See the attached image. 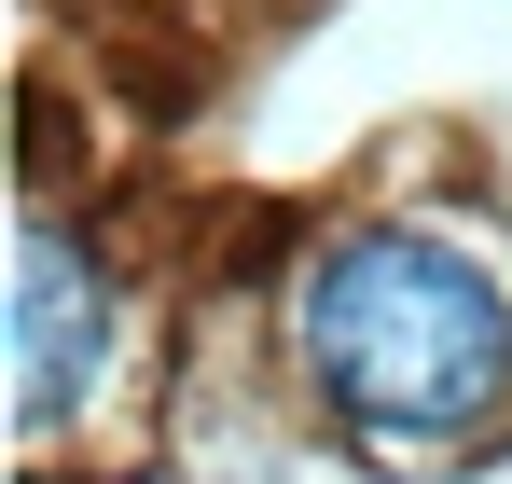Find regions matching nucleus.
Masks as SVG:
<instances>
[{
	"label": "nucleus",
	"mask_w": 512,
	"mask_h": 484,
	"mask_svg": "<svg viewBox=\"0 0 512 484\" xmlns=\"http://www.w3.org/2000/svg\"><path fill=\"white\" fill-rule=\"evenodd\" d=\"M291 360L374 457H471L512 415V291L429 222H346L291 277Z\"/></svg>",
	"instance_id": "f257e3e1"
},
{
	"label": "nucleus",
	"mask_w": 512,
	"mask_h": 484,
	"mask_svg": "<svg viewBox=\"0 0 512 484\" xmlns=\"http://www.w3.org/2000/svg\"><path fill=\"white\" fill-rule=\"evenodd\" d=\"M111 346H125V305L84 263V236L70 222H28L14 236V415H28V443H56L111 388Z\"/></svg>",
	"instance_id": "f03ea898"
}]
</instances>
